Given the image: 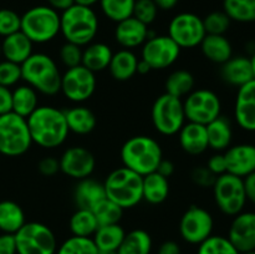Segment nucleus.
<instances>
[{"instance_id":"1","label":"nucleus","mask_w":255,"mask_h":254,"mask_svg":"<svg viewBox=\"0 0 255 254\" xmlns=\"http://www.w3.org/2000/svg\"><path fill=\"white\" fill-rule=\"evenodd\" d=\"M32 143L46 149L64 144L70 131L64 110L55 106H39L26 119Z\"/></svg>"},{"instance_id":"2","label":"nucleus","mask_w":255,"mask_h":254,"mask_svg":"<svg viewBox=\"0 0 255 254\" xmlns=\"http://www.w3.org/2000/svg\"><path fill=\"white\" fill-rule=\"evenodd\" d=\"M61 72L56 61L44 52H32L21 64V80L37 94L55 96L61 87Z\"/></svg>"},{"instance_id":"3","label":"nucleus","mask_w":255,"mask_h":254,"mask_svg":"<svg viewBox=\"0 0 255 254\" xmlns=\"http://www.w3.org/2000/svg\"><path fill=\"white\" fill-rule=\"evenodd\" d=\"M163 158L161 144L153 137L139 134L127 139L121 147V161L125 167L142 177L157 171Z\"/></svg>"},{"instance_id":"4","label":"nucleus","mask_w":255,"mask_h":254,"mask_svg":"<svg viewBox=\"0 0 255 254\" xmlns=\"http://www.w3.org/2000/svg\"><path fill=\"white\" fill-rule=\"evenodd\" d=\"M99 32V17L91 6L74 4L60 14V34L67 42L84 47Z\"/></svg>"},{"instance_id":"5","label":"nucleus","mask_w":255,"mask_h":254,"mask_svg":"<svg viewBox=\"0 0 255 254\" xmlns=\"http://www.w3.org/2000/svg\"><path fill=\"white\" fill-rule=\"evenodd\" d=\"M104 186L107 198L122 209L133 208L143 201V177L125 166L114 169L106 177Z\"/></svg>"},{"instance_id":"6","label":"nucleus","mask_w":255,"mask_h":254,"mask_svg":"<svg viewBox=\"0 0 255 254\" xmlns=\"http://www.w3.org/2000/svg\"><path fill=\"white\" fill-rule=\"evenodd\" d=\"M20 31L34 44H46L60 34V14L49 5H39L21 15Z\"/></svg>"},{"instance_id":"7","label":"nucleus","mask_w":255,"mask_h":254,"mask_svg":"<svg viewBox=\"0 0 255 254\" xmlns=\"http://www.w3.org/2000/svg\"><path fill=\"white\" fill-rule=\"evenodd\" d=\"M31 144L26 119L12 111L0 115V153L7 157H19L26 153Z\"/></svg>"},{"instance_id":"8","label":"nucleus","mask_w":255,"mask_h":254,"mask_svg":"<svg viewBox=\"0 0 255 254\" xmlns=\"http://www.w3.org/2000/svg\"><path fill=\"white\" fill-rule=\"evenodd\" d=\"M153 127L163 136H174L186 124L183 100L168 94H162L154 100L151 110Z\"/></svg>"},{"instance_id":"9","label":"nucleus","mask_w":255,"mask_h":254,"mask_svg":"<svg viewBox=\"0 0 255 254\" xmlns=\"http://www.w3.org/2000/svg\"><path fill=\"white\" fill-rule=\"evenodd\" d=\"M14 237L16 254H55L57 251L54 232L40 222H26Z\"/></svg>"},{"instance_id":"10","label":"nucleus","mask_w":255,"mask_h":254,"mask_svg":"<svg viewBox=\"0 0 255 254\" xmlns=\"http://www.w3.org/2000/svg\"><path fill=\"white\" fill-rule=\"evenodd\" d=\"M212 189L217 207L223 214L234 217L244 211L248 201L243 178L227 172L217 177Z\"/></svg>"},{"instance_id":"11","label":"nucleus","mask_w":255,"mask_h":254,"mask_svg":"<svg viewBox=\"0 0 255 254\" xmlns=\"http://www.w3.org/2000/svg\"><path fill=\"white\" fill-rule=\"evenodd\" d=\"M183 107L187 121L204 126L222 115L221 99L209 89L193 90L184 97Z\"/></svg>"},{"instance_id":"12","label":"nucleus","mask_w":255,"mask_h":254,"mask_svg":"<svg viewBox=\"0 0 255 254\" xmlns=\"http://www.w3.org/2000/svg\"><path fill=\"white\" fill-rule=\"evenodd\" d=\"M96 86L97 80L95 72L90 71L84 65H79L76 67L67 69L61 75L60 92H62L69 101L74 104H82L91 99L96 91Z\"/></svg>"},{"instance_id":"13","label":"nucleus","mask_w":255,"mask_h":254,"mask_svg":"<svg viewBox=\"0 0 255 254\" xmlns=\"http://www.w3.org/2000/svg\"><path fill=\"white\" fill-rule=\"evenodd\" d=\"M206 35L203 19L193 12H179L168 25V36L181 49L199 46Z\"/></svg>"},{"instance_id":"14","label":"nucleus","mask_w":255,"mask_h":254,"mask_svg":"<svg viewBox=\"0 0 255 254\" xmlns=\"http://www.w3.org/2000/svg\"><path fill=\"white\" fill-rule=\"evenodd\" d=\"M214 219L207 209L191 206L179 221V234L184 242L199 246L213 234Z\"/></svg>"},{"instance_id":"15","label":"nucleus","mask_w":255,"mask_h":254,"mask_svg":"<svg viewBox=\"0 0 255 254\" xmlns=\"http://www.w3.org/2000/svg\"><path fill=\"white\" fill-rule=\"evenodd\" d=\"M181 50L168 35H152L142 45L141 59L152 70H164L178 60Z\"/></svg>"},{"instance_id":"16","label":"nucleus","mask_w":255,"mask_h":254,"mask_svg":"<svg viewBox=\"0 0 255 254\" xmlns=\"http://www.w3.org/2000/svg\"><path fill=\"white\" fill-rule=\"evenodd\" d=\"M59 162L60 171L77 181L91 176L96 167V159L92 152L82 146H72L65 149Z\"/></svg>"},{"instance_id":"17","label":"nucleus","mask_w":255,"mask_h":254,"mask_svg":"<svg viewBox=\"0 0 255 254\" xmlns=\"http://www.w3.org/2000/svg\"><path fill=\"white\" fill-rule=\"evenodd\" d=\"M228 239L241 253L255 251V212L243 211L233 217Z\"/></svg>"},{"instance_id":"18","label":"nucleus","mask_w":255,"mask_h":254,"mask_svg":"<svg viewBox=\"0 0 255 254\" xmlns=\"http://www.w3.org/2000/svg\"><path fill=\"white\" fill-rule=\"evenodd\" d=\"M237 125L247 132H255V79L239 87L234 102Z\"/></svg>"},{"instance_id":"19","label":"nucleus","mask_w":255,"mask_h":254,"mask_svg":"<svg viewBox=\"0 0 255 254\" xmlns=\"http://www.w3.org/2000/svg\"><path fill=\"white\" fill-rule=\"evenodd\" d=\"M227 162V172L246 178L255 172V144H233L223 152Z\"/></svg>"},{"instance_id":"20","label":"nucleus","mask_w":255,"mask_h":254,"mask_svg":"<svg viewBox=\"0 0 255 254\" xmlns=\"http://www.w3.org/2000/svg\"><path fill=\"white\" fill-rule=\"evenodd\" d=\"M148 37V26L134 16H129L122 21L116 22L115 39L122 49L133 50L142 46Z\"/></svg>"},{"instance_id":"21","label":"nucleus","mask_w":255,"mask_h":254,"mask_svg":"<svg viewBox=\"0 0 255 254\" xmlns=\"http://www.w3.org/2000/svg\"><path fill=\"white\" fill-rule=\"evenodd\" d=\"M221 77L226 84L239 89L254 80L251 57L237 55L221 65Z\"/></svg>"},{"instance_id":"22","label":"nucleus","mask_w":255,"mask_h":254,"mask_svg":"<svg viewBox=\"0 0 255 254\" xmlns=\"http://www.w3.org/2000/svg\"><path fill=\"white\" fill-rule=\"evenodd\" d=\"M178 141L181 148L191 156H198L209 148L206 126L194 122L187 121L183 125L178 132Z\"/></svg>"},{"instance_id":"23","label":"nucleus","mask_w":255,"mask_h":254,"mask_svg":"<svg viewBox=\"0 0 255 254\" xmlns=\"http://www.w3.org/2000/svg\"><path fill=\"white\" fill-rule=\"evenodd\" d=\"M106 198V191L102 182L90 177L80 179L74 189V201L77 208L91 211L97 203Z\"/></svg>"},{"instance_id":"24","label":"nucleus","mask_w":255,"mask_h":254,"mask_svg":"<svg viewBox=\"0 0 255 254\" xmlns=\"http://www.w3.org/2000/svg\"><path fill=\"white\" fill-rule=\"evenodd\" d=\"M0 45H1V55L5 57V60L19 65L29 59L34 52L32 51L34 42L22 31L5 36Z\"/></svg>"},{"instance_id":"25","label":"nucleus","mask_w":255,"mask_h":254,"mask_svg":"<svg viewBox=\"0 0 255 254\" xmlns=\"http://www.w3.org/2000/svg\"><path fill=\"white\" fill-rule=\"evenodd\" d=\"M208 146L216 152H224L232 146L233 141V126L227 116H218L206 125Z\"/></svg>"},{"instance_id":"26","label":"nucleus","mask_w":255,"mask_h":254,"mask_svg":"<svg viewBox=\"0 0 255 254\" xmlns=\"http://www.w3.org/2000/svg\"><path fill=\"white\" fill-rule=\"evenodd\" d=\"M199 46L203 56L214 64L222 65L233 56V46L226 35L207 34Z\"/></svg>"},{"instance_id":"27","label":"nucleus","mask_w":255,"mask_h":254,"mask_svg":"<svg viewBox=\"0 0 255 254\" xmlns=\"http://www.w3.org/2000/svg\"><path fill=\"white\" fill-rule=\"evenodd\" d=\"M65 119H66L69 131L75 134H89L96 128L97 119L94 112L86 106L76 105L69 110H65Z\"/></svg>"},{"instance_id":"28","label":"nucleus","mask_w":255,"mask_h":254,"mask_svg":"<svg viewBox=\"0 0 255 254\" xmlns=\"http://www.w3.org/2000/svg\"><path fill=\"white\" fill-rule=\"evenodd\" d=\"M138 57L132 50L121 49L114 52L109 65V71L111 76L117 81H128L137 74Z\"/></svg>"},{"instance_id":"29","label":"nucleus","mask_w":255,"mask_h":254,"mask_svg":"<svg viewBox=\"0 0 255 254\" xmlns=\"http://www.w3.org/2000/svg\"><path fill=\"white\" fill-rule=\"evenodd\" d=\"M82 49V64L92 72H101L109 69L114 51L105 42H90Z\"/></svg>"},{"instance_id":"30","label":"nucleus","mask_w":255,"mask_h":254,"mask_svg":"<svg viewBox=\"0 0 255 254\" xmlns=\"http://www.w3.org/2000/svg\"><path fill=\"white\" fill-rule=\"evenodd\" d=\"M126 232L120 223L100 226L92 236L95 246L99 252H111L117 254V249L121 246Z\"/></svg>"},{"instance_id":"31","label":"nucleus","mask_w":255,"mask_h":254,"mask_svg":"<svg viewBox=\"0 0 255 254\" xmlns=\"http://www.w3.org/2000/svg\"><path fill=\"white\" fill-rule=\"evenodd\" d=\"M143 201L149 204H161L168 198L169 182L168 178L159 174L158 172H152L143 177V186H142Z\"/></svg>"},{"instance_id":"32","label":"nucleus","mask_w":255,"mask_h":254,"mask_svg":"<svg viewBox=\"0 0 255 254\" xmlns=\"http://www.w3.org/2000/svg\"><path fill=\"white\" fill-rule=\"evenodd\" d=\"M25 223V213L16 202L7 199L0 202V231L2 233L15 234Z\"/></svg>"},{"instance_id":"33","label":"nucleus","mask_w":255,"mask_h":254,"mask_svg":"<svg viewBox=\"0 0 255 254\" xmlns=\"http://www.w3.org/2000/svg\"><path fill=\"white\" fill-rule=\"evenodd\" d=\"M39 107V94L29 85H20L12 91V112L27 119Z\"/></svg>"},{"instance_id":"34","label":"nucleus","mask_w":255,"mask_h":254,"mask_svg":"<svg viewBox=\"0 0 255 254\" xmlns=\"http://www.w3.org/2000/svg\"><path fill=\"white\" fill-rule=\"evenodd\" d=\"M194 85H196V79L193 74L188 70L179 69L168 75L164 82V90L166 94L183 99L193 91Z\"/></svg>"},{"instance_id":"35","label":"nucleus","mask_w":255,"mask_h":254,"mask_svg":"<svg viewBox=\"0 0 255 254\" xmlns=\"http://www.w3.org/2000/svg\"><path fill=\"white\" fill-rule=\"evenodd\" d=\"M152 238L144 229H133L125 236L117 254H151Z\"/></svg>"},{"instance_id":"36","label":"nucleus","mask_w":255,"mask_h":254,"mask_svg":"<svg viewBox=\"0 0 255 254\" xmlns=\"http://www.w3.org/2000/svg\"><path fill=\"white\" fill-rule=\"evenodd\" d=\"M69 226L72 236L87 237V238H92L95 232L99 228V223L92 211L82 208H77V211L72 214Z\"/></svg>"},{"instance_id":"37","label":"nucleus","mask_w":255,"mask_h":254,"mask_svg":"<svg viewBox=\"0 0 255 254\" xmlns=\"http://www.w3.org/2000/svg\"><path fill=\"white\" fill-rule=\"evenodd\" d=\"M223 11L232 21L255 22V0H223Z\"/></svg>"},{"instance_id":"38","label":"nucleus","mask_w":255,"mask_h":254,"mask_svg":"<svg viewBox=\"0 0 255 254\" xmlns=\"http://www.w3.org/2000/svg\"><path fill=\"white\" fill-rule=\"evenodd\" d=\"M99 2L107 19L120 22L132 16L136 0H99Z\"/></svg>"},{"instance_id":"39","label":"nucleus","mask_w":255,"mask_h":254,"mask_svg":"<svg viewBox=\"0 0 255 254\" xmlns=\"http://www.w3.org/2000/svg\"><path fill=\"white\" fill-rule=\"evenodd\" d=\"M94 216L96 217V221L100 226H109V224H117L122 219L124 211L119 204L112 202L106 197L102 199L100 203H97L91 209Z\"/></svg>"},{"instance_id":"40","label":"nucleus","mask_w":255,"mask_h":254,"mask_svg":"<svg viewBox=\"0 0 255 254\" xmlns=\"http://www.w3.org/2000/svg\"><path fill=\"white\" fill-rule=\"evenodd\" d=\"M55 254H99L92 238L72 236L62 242Z\"/></svg>"},{"instance_id":"41","label":"nucleus","mask_w":255,"mask_h":254,"mask_svg":"<svg viewBox=\"0 0 255 254\" xmlns=\"http://www.w3.org/2000/svg\"><path fill=\"white\" fill-rule=\"evenodd\" d=\"M197 254H241V252L232 244L228 237L212 234L199 244Z\"/></svg>"},{"instance_id":"42","label":"nucleus","mask_w":255,"mask_h":254,"mask_svg":"<svg viewBox=\"0 0 255 254\" xmlns=\"http://www.w3.org/2000/svg\"><path fill=\"white\" fill-rule=\"evenodd\" d=\"M232 20L223 10L212 11L203 19V25L208 35H224L231 27Z\"/></svg>"},{"instance_id":"43","label":"nucleus","mask_w":255,"mask_h":254,"mask_svg":"<svg viewBox=\"0 0 255 254\" xmlns=\"http://www.w3.org/2000/svg\"><path fill=\"white\" fill-rule=\"evenodd\" d=\"M158 10L159 9L154 4L153 0H136L132 16H134L137 20L148 26L157 19Z\"/></svg>"},{"instance_id":"44","label":"nucleus","mask_w":255,"mask_h":254,"mask_svg":"<svg viewBox=\"0 0 255 254\" xmlns=\"http://www.w3.org/2000/svg\"><path fill=\"white\" fill-rule=\"evenodd\" d=\"M21 80V65L15 64L9 60L0 61V85L11 87Z\"/></svg>"},{"instance_id":"45","label":"nucleus","mask_w":255,"mask_h":254,"mask_svg":"<svg viewBox=\"0 0 255 254\" xmlns=\"http://www.w3.org/2000/svg\"><path fill=\"white\" fill-rule=\"evenodd\" d=\"M21 16L11 9H0V36L5 37L20 31Z\"/></svg>"},{"instance_id":"46","label":"nucleus","mask_w":255,"mask_h":254,"mask_svg":"<svg viewBox=\"0 0 255 254\" xmlns=\"http://www.w3.org/2000/svg\"><path fill=\"white\" fill-rule=\"evenodd\" d=\"M60 60L66 69L76 67L82 64V47L72 42H65L59 51Z\"/></svg>"},{"instance_id":"47","label":"nucleus","mask_w":255,"mask_h":254,"mask_svg":"<svg viewBox=\"0 0 255 254\" xmlns=\"http://www.w3.org/2000/svg\"><path fill=\"white\" fill-rule=\"evenodd\" d=\"M191 179L194 184L202 187V188H212L216 182L217 176H214L207 166H198L193 168L191 172Z\"/></svg>"},{"instance_id":"48","label":"nucleus","mask_w":255,"mask_h":254,"mask_svg":"<svg viewBox=\"0 0 255 254\" xmlns=\"http://www.w3.org/2000/svg\"><path fill=\"white\" fill-rule=\"evenodd\" d=\"M207 168L217 177L227 173V162L223 152H216L212 154L207 162Z\"/></svg>"},{"instance_id":"49","label":"nucleus","mask_w":255,"mask_h":254,"mask_svg":"<svg viewBox=\"0 0 255 254\" xmlns=\"http://www.w3.org/2000/svg\"><path fill=\"white\" fill-rule=\"evenodd\" d=\"M37 169H39V172L42 176L52 177L55 176L57 172H60V162L59 159L55 158V157H44V158L40 159L39 163H37Z\"/></svg>"},{"instance_id":"50","label":"nucleus","mask_w":255,"mask_h":254,"mask_svg":"<svg viewBox=\"0 0 255 254\" xmlns=\"http://www.w3.org/2000/svg\"><path fill=\"white\" fill-rule=\"evenodd\" d=\"M12 111V91L0 85V115Z\"/></svg>"},{"instance_id":"51","label":"nucleus","mask_w":255,"mask_h":254,"mask_svg":"<svg viewBox=\"0 0 255 254\" xmlns=\"http://www.w3.org/2000/svg\"><path fill=\"white\" fill-rule=\"evenodd\" d=\"M0 254H16L14 234H0Z\"/></svg>"},{"instance_id":"52","label":"nucleus","mask_w":255,"mask_h":254,"mask_svg":"<svg viewBox=\"0 0 255 254\" xmlns=\"http://www.w3.org/2000/svg\"><path fill=\"white\" fill-rule=\"evenodd\" d=\"M244 182V189H246L247 201L251 202L252 204L255 206V172L243 178Z\"/></svg>"},{"instance_id":"53","label":"nucleus","mask_w":255,"mask_h":254,"mask_svg":"<svg viewBox=\"0 0 255 254\" xmlns=\"http://www.w3.org/2000/svg\"><path fill=\"white\" fill-rule=\"evenodd\" d=\"M181 247L174 241H166L159 246L158 254H181Z\"/></svg>"},{"instance_id":"54","label":"nucleus","mask_w":255,"mask_h":254,"mask_svg":"<svg viewBox=\"0 0 255 254\" xmlns=\"http://www.w3.org/2000/svg\"><path fill=\"white\" fill-rule=\"evenodd\" d=\"M159 174H162L163 177H166V178H169V177L172 176V174L174 173V164L173 162L169 161V159H163L162 158V161L159 162L158 167H157V171Z\"/></svg>"},{"instance_id":"55","label":"nucleus","mask_w":255,"mask_h":254,"mask_svg":"<svg viewBox=\"0 0 255 254\" xmlns=\"http://www.w3.org/2000/svg\"><path fill=\"white\" fill-rule=\"evenodd\" d=\"M49 6L55 9L56 11H64L75 4V0H47Z\"/></svg>"},{"instance_id":"56","label":"nucleus","mask_w":255,"mask_h":254,"mask_svg":"<svg viewBox=\"0 0 255 254\" xmlns=\"http://www.w3.org/2000/svg\"><path fill=\"white\" fill-rule=\"evenodd\" d=\"M153 1L161 10H172L178 4V0H153Z\"/></svg>"},{"instance_id":"57","label":"nucleus","mask_w":255,"mask_h":254,"mask_svg":"<svg viewBox=\"0 0 255 254\" xmlns=\"http://www.w3.org/2000/svg\"><path fill=\"white\" fill-rule=\"evenodd\" d=\"M152 69L149 67V65L146 61H143L142 59L138 60V64H137V74L139 75H146L148 72H151Z\"/></svg>"},{"instance_id":"58","label":"nucleus","mask_w":255,"mask_h":254,"mask_svg":"<svg viewBox=\"0 0 255 254\" xmlns=\"http://www.w3.org/2000/svg\"><path fill=\"white\" fill-rule=\"evenodd\" d=\"M99 2V0H75V4L84 5V6H91Z\"/></svg>"},{"instance_id":"59","label":"nucleus","mask_w":255,"mask_h":254,"mask_svg":"<svg viewBox=\"0 0 255 254\" xmlns=\"http://www.w3.org/2000/svg\"><path fill=\"white\" fill-rule=\"evenodd\" d=\"M251 62H252V67H253V74H254V79H255V52L253 55H251Z\"/></svg>"},{"instance_id":"60","label":"nucleus","mask_w":255,"mask_h":254,"mask_svg":"<svg viewBox=\"0 0 255 254\" xmlns=\"http://www.w3.org/2000/svg\"><path fill=\"white\" fill-rule=\"evenodd\" d=\"M241 254H255V251H252V252H246V253H241Z\"/></svg>"},{"instance_id":"61","label":"nucleus","mask_w":255,"mask_h":254,"mask_svg":"<svg viewBox=\"0 0 255 254\" xmlns=\"http://www.w3.org/2000/svg\"><path fill=\"white\" fill-rule=\"evenodd\" d=\"M0 57H1V45H0Z\"/></svg>"}]
</instances>
